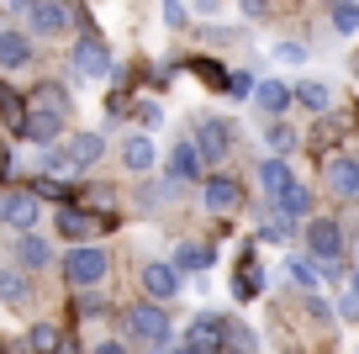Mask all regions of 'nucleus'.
I'll return each instance as SVG.
<instances>
[{
    "label": "nucleus",
    "mask_w": 359,
    "mask_h": 354,
    "mask_svg": "<svg viewBox=\"0 0 359 354\" xmlns=\"http://www.w3.org/2000/svg\"><path fill=\"white\" fill-rule=\"evenodd\" d=\"M206 6H212V0H206Z\"/></svg>",
    "instance_id": "obj_43"
},
{
    "label": "nucleus",
    "mask_w": 359,
    "mask_h": 354,
    "mask_svg": "<svg viewBox=\"0 0 359 354\" xmlns=\"http://www.w3.org/2000/svg\"><path fill=\"white\" fill-rule=\"evenodd\" d=\"M169 354H196V349H191V343H180V349H169Z\"/></svg>",
    "instance_id": "obj_41"
},
{
    "label": "nucleus",
    "mask_w": 359,
    "mask_h": 354,
    "mask_svg": "<svg viewBox=\"0 0 359 354\" xmlns=\"http://www.w3.org/2000/svg\"><path fill=\"white\" fill-rule=\"evenodd\" d=\"M127 333L143 339L148 349H164L169 343V312L158 301H137V307H127Z\"/></svg>",
    "instance_id": "obj_2"
},
{
    "label": "nucleus",
    "mask_w": 359,
    "mask_h": 354,
    "mask_svg": "<svg viewBox=\"0 0 359 354\" xmlns=\"http://www.w3.org/2000/svg\"><path fill=\"white\" fill-rule=\"evenodd\" d=\"M11 6H16V11H27V16H32V6H37V0H11Z\"/></svg>",
    "instance_id": "obj_40"
},
{
    "label": "nucleus",
    "mask_w": 359,
    "mask_h": 354,
    "mask_svg": "<svg viewBox=\"0 0 359 354\" xmlns=\"http://www.w3.org/2000/svg\"><path fill=\"white\" fill-rule=\"evenodd\" d=\"M333 27H338V32H359V6H354V0H333Z\"/></svg>",
    "instance_id": "obj_28"
},
{
    "label": "nucleus",
    "mask_w": 359,
    "mask_h": 354,
    "mask_svg": "<svg viewBox=\"0 0 359 354\" xmlns=\"http://www.w3.org/2000/svg\"><path fill=\"white\" fill-rule=\"evenodd\" d=\"M164 22H169V27L185 22V6H180V0H164Z\"/></svg>",
    "instance_id": "obj_35"
},
{
    "label": "nucleus",
    "mask_w": 359,
    "mask_h": 354,
    "mask_svg": "<svg viewBox=\"0 0 359 354\" xmlns=\"http://www.w3.org/2000/svg\"><path fill=\"white\" fill-rule=\"evenodd\" d=\"M185 343H191L196 354H227V322L201 312V317L191 322V339H185Z\"/></svg>",
    "instance_id": "obj_5"
},
{
    "label": "nucleus",
    "mask_w": 359,
    "mask_h": 354,
    "mask_svg": "<svg viewBox=\"0 0 359 354\" xmlns=\"http://www.w3.org/2000/svg\"><path fill=\"white\" fill-rule=\"evenodd\" d=\"M74 312H79V317H101L106 307H101V296H90V291H85V296H79V307H74Z\"/></svg>",
    "instance_id": "obj_34"
},
{
    "label": "nucleus",
    "mask_w": 359,
    "mask_h": 354,
    "mask_svg": "<svg viewBox=\"0 0 359 354\" xmlns=\"http://www.w3.org/2000/svg\"><path fill=\"white\" fill-rule=\"evenodd\" d=\"M106 222L95 217V211H85V206H58V232H64V238H74V249L85 244L90 232H101Z\"/></svg>",
    "instance_id": "obj_8"
},
{
    "label": "nucleus",
    "mask_w": 359,
    "mask_h": 354,
    "mask_svg": "<svg viewBox=\"0 0 359 354\" xmlns=\"http://www.w3.org/2000/svg\"><path fill=\"white\" fill-rule=\"evenodd\" d=\"M227 354H254V333L243 322H227Z\"/></svg>",
    "instance_id": "obj_30"
},
{
    "label": "nucleus",
    "mask_w": 359,
    "mask_h": 354,
    "mask_svg": "<svg viewBox=\"0 0 359 354\" xmlns=\"http://www.w3.org/2000/svg\"><path fill=\"white\" fill-rule=\"evenodd\" d=\"M280 58H291V64H302V58H306V48H302V43H280Z\"/></svg>",
    "instance_id": "obj_36"
},
{
    "label": "nucleus",
    "mask_w": 359,
    "mask_h": 354,
    "mask_svg": "<svg viewBox=\"0 0 359 354\" xmlns=\"http://www.w3.org/2000/svg\"><path fill=\"white\" fill-rule=\"evenodd\" d=\"M206 206L212 211H238V201H243V185H238L233 175H206Z\"/></svg>",
    "instance_id": "obj_11"
},
{
    "label": "nucleus",
    "mask_w": 359,
    "mask_h": 354,
    "mask_svg": "<svg viewBox=\"0 0 359 354\" xmlns=\"http://www.w3.org/2000/svg\"><path fill=\"white\" fill-rule=\"evenodd\" d=\"M69 22H74V11H69L64 0H37V6H32V27H37L43 37L69 32Z\"/></svg>",
    "instance_id": "obj_9"
},
{
    "label": "nucleus",
    "mask_w": 359,
    "mask_h": 354,
    "mask_svg": "<svg viewBox=\"0 0 359 354\" xmlns=\"http://www.w3.org/2000/svg\"><path fill=\"white\" fill-rule=\"evenodd\" d=\"M169 169H175V180H201V154H196V143H175Z\"/></svg>",
    "instance_id": "obj_20"
},
{
    "label": "nucleus",
    "mask_w": 359,
    "mask_h": 354,
    "mask_svg": "<svg viewBox=\"0 0 359 354\" xmlns=\"http://www.w3.org/2000/svg\"><path fill=\"white\" fill-rule=\"evenodd\" d=\"M275 206H280V217H306V211H312V190L296 180V185L280 190V201H275Z\"/></svg>",
    "instance_id": "obj_21"
},
{
    "label": "nucleus",
    "mask_w": 359,
    "mask_h": 354,
    "mask_svg": "<svg viewBox=\"0 0 359 354\" xmlns=\"http://www.w3.org/2000/svg\"><path fill=\"white\" fill-rule=\"evenodd\" d=\"M101 138H95V133H79V138H69V143H64V164L69 169H85V164H95V159H101Z\"/></svg>",
    "instance_id": "obj_13"
},
{
    "label": "nucleus",
    "mask_w": 359,
    "mask_h": 354,
    "mask_svg": "<svg viewBox=\"0 0 359 354\" xmlns=\"http://www.w3.org/2000/svg\"><path fill=\"white\" fill-rule=\"evenodd\" d=\"M143 291L154 301H169L180 291V270L175 265H164V259H154V265H143Z\"/></svg>",
    "instance_id": "obj_12"
},
{
    "label": "nucleus",
    "mask_w": 359,
    "mask_h": 354,
    "mask_svg": "<svg viewBox=\"0 0 359 354\" xmlns=\"http://www.w3.org/2000/svg\"><path fill=\"white\" fill-rule=\"evenodd\" d=\"M285 270H291V280H296V286H302V291H317V286H323V280H327V270L317 265L312 254H291V259H285Z\"/></svg>",
    "instance_id": "obj_14"
},
{
    "label": "nucleus",
    "mask_w": 359,
    "mask_h": 354,
    "mask_svg": "<svg viewBox=\"0 0 359 354\" xmlns=\"http://www.w3.org/2000/svg\"><path fill=\"white\" fill-rule=\"evenodd\" d=\"M106 270H111V259H106L101 249H90V244H79V249H69V254H64V280H69L74 291L101 286Z\"/></svg>",
    "instance_id": "obj_1"
},
{
    "label": "nucleus",
    "mask_w": 359,
    "mask_h": 354,
    "mask_svg": "<svg viewBox=\"0 0 359 354\" xmlns=\"http://www.w3.org/2000/svg\"><path fill=\"white\" fill-rule=\"evenodd\" d=\"M27 349H32V354H58V349H64V333H58L53 322H32V333H27Z\"/></svg>",
    "instance_id": "obj_22"
},
{
    "label": "nucleus",
    "mask_w": 359,
    "mask_h": 354,
    "mask_svg": "<svg viewBox=\"0 0 359 354\" xmlns=\"http://www.w3.org/2000/svg\"><path fill=\"white\" fill-rule=\"evenodd\" d=\"M306 249H312V259L327 270V280H333L338 259H344V228H338V222H312V228H306Z\"/></svg>",
    "instance_id": "obj_3"
},
{
    "label": "nucleus",
    "mask_w": 359,
    "mask_h": 354,
    "mask_svg": "<svg viewBox=\"0 0 359 354\" xmlns=\"http://www.w3.org/2000/svg\"><path fill=\"white\" fill-rule=\"evenodd\" d=\"M296 100H302L306 111H327V106H333V90L317 85V79H306V85H296Z\"/></svg>",
    "instance_id": "obj_26"
},
{
    "label": "nucleus",
    "mask_w": 359,
    "mask_h": 354,
    "mask_svg": "<svg viewBox=\"0 0 359 354\" xmlns=\"http://www.w3.org/2000/svg\"><path fill=\"white\" fill-rule=\"evenodd\" d=\"M58 354H74V349H69V343H64V349H58Z\"/></svg>",
    "instance_id": "obj_42"
},
{
    "label": "nucleus",
    "mask_w": 359,
    "mask_h": 354,
    "mask_svg": "<svg viewBox=\"0 0 359 354\" xmlns=\"http://www.w3.org/2000/svg\"><path fill=\"white\" fill-rule=\"evenodd\" d=\"M291 143H296V133H291V127H269V148H275V154H285Z\"/></svg>",
    "instance_id": "obj_33"
},
{
    "label": "nucleus",
    "mask_w": 359,
    "mask_h": 354,
    "mask_svg": "<svg viewBox=\"0 0 359 354\" xmlns=\"http://www.w3.org/2000/svg\"><path fill=\"white\" fill-rule=\"evenodd\" d=\"M323 175H327V185H333L338 196H359V164L348 154H327Z\"/></svg>",
    "instance_id": "obj_10"
},
{
    "label": "nucleus",
    "mask_w": 359,
    "mask_h": 354,
    "mask_svg": "<svg viewBox=\"0 0 359 354\" xmlns=\"http://www.w3.org/2000/svg\"><path fill=\"white\" fill-rule=\"evenodd\" d=\"M32 111H48V117H69V90H64V85H37V90H32Z\"/></svg>",
    "instance_id": "obj_18"
},
{
    "label": "nucleus",
    "mask_w": 359,
    "mask_h": 354,
    "mask_svg": "<svg viewBox=\"0 0 359 354\" xmlns=\"http://www.w3.org/2000/svg\"><path fill=\"white\" fill-rule=\"evenodd\" d=\"M254 100H259V106H264V111H269V117H280V111H285V106H291V90H285V85H280V79H264V85H259V90H254Z\"/></svg>",
    "instance_id": "obj_23"
},
{
    "label": "nucleus",
    "mask_w": 359,
    "mask_h": 354,
    "mask_svg": "<svg viewBox=\"0 0 359 354\" xmlns=\"http://www.w3.org/2000/svg\"><path fill=\"white\" fill-rule=\"evenodd\" d=\"M0 222L6 228H37V196L32 190H0Z\"/></svg>",
    "instance_id": "obj_4"
},
{
    "label": "nucleus",
    "mask_w": 359,
    "mask_h": 354,
    "mask_svg": "<svg viewBox=\"0 0 359 354\" xmlns=\"http://www.w3.org/2000/svg\"><path fill=\"white\" fill-rule=\"evenodd\" d=\"M32 64V43L22 32H0V69H27Z\"/></svg>",
    "instance_id": "obj_15"
},
{
    "label": "nucleus",
    "mask_w": 359,
    "mask_h": 354,
    "mask_svg": "<svg viewBox=\"0 0 359 354\" xmlns=\"http://www.w3.org/2000/svg\"><path fill=\"white\" fill-rule=\"evenodd\" d=\"M16 259H22L27 270H43L48 259H53V249H48L37 232H22V238H16Z\"/></svg>",
    "instance_id": "obj_19"
},
{
    "label": "nucleus",
    "mask_w": 359,
    "mask_h": 354,
    "mask_svg": "<svg viewBox=\"0 0 359 354\" xmlns=\"http://www.w3.org/2000/svg\"><path fill=\"white\" fill-rule=\"evenodd\" d=\"M227 138H233V133H227V122H217V117L196 122V154H201V164H217V159H222L227 148H233Z\"/></svg>",
    "instance_id": "obj_7"
},
{
    "label": "nucleus",
    "mask_w": 359,
    "mask_h": 354,
    "mask_svg": "<svg viewBox=\"0 0 359 354\" xmlns=\"http://www.w3.org/2000/svg\"><path fill=\"white\" fill-rule=\"evenodd\" d=\"M58 127H64V117H48V111H32V106H27V127H22V138H32V143H53Z\"/></svg>",
    "instance_id": "obj_17"
},
{
    "label": "nucleus",
    "mask_w": 359,
    "mask_h": 354,
    "mask_svg": "<svg viewBox=\"0 0 359 354\" xmlns=\"http://www.w3.org/2000/svg\"><path fill=\"white\" fill-rule=\"evenodd\" d=\"M0 122H11L16 133H22V127H27V100L16 96L11 85H0Z\"/></svg>",
    "instance_id": "obj_24"
},
{
    "label": "nucleus",
    "mask_w": 359,
    "mask_h": 354,
    "mask_svg": "<svg viewBox=\"0 0 359 354\" xmlns=\"http://www.w3.org/2000/svg\"><path fill=\"white\" fill-rule=\"evenodd\" d=\"M243 6V16H264V0H238Z\"/></svg>",
    "instance_id": "obj_38"
},
{
    "label": "nucleus",
    "mask_w": 359,
    "mask_h": 354,
    "mask_svg": "<svg viewBox=\"0 0 359 354\" xmlns=\"http://www.w3.org/2000/svg\"><path fill=\"white\" fill-rule=\"evenodd\" d=\"M74 69L85 79H106V74H111V53H106L101 37H79V43H74Z\"/></svg>",
    "instance_id": "obj_6"
},
{
    "label": "nucleus",
    "mask_w": 359,
    "mask_h": 354,
    "mask_svg": "<svg viewBox=\"0 0 359 354\" xmlns=\"http://www.w3.org/2000/svg\"><path fill=\"white\" fill-rule=\"evenodd\" d=\"M122 159H127V169H137V175H143V169H154V143H148V138H127V148H122Z\"/></svg>",
    "instance_id": "obj_25"
},
{
    "label": "nucleus",
    "mask_w": 359,
    "mask_h": 354,
    "mask_svg": "<svg viewBox=\"0 0 359 354\" xmlns=\"http://www.w3.org/2000/svg\"><path fill=\"white\" fill-rule=\"evenodd\" d=\"M95 354H127V349H122V343H101Z\"/></svg>",
    "instance_id": "obj_39"
},
{
    "label": "nucleus",
    "mask_w": 359,
    "mask_h": 354,
    "mask_svg": "<svg viewBox=\"0 0 359 354\" xmlns=\"http://www.w3.org/2000/svg\"><path fill=\"white\" fill-rule=\"evenodd\" d=\"M259 232H264V238H275V244H280L285 232H291V217H264V228H259Z\"/></svg>",
    "instance_id": "obj_32"
},
{
    "label": "nucleus",
    "mask_w": 359,
    "mask_h": 354,
    "mask_svg": "<svg viewBox=\"0 0 359 354\" xmlns=\"http://www.w3.org/2000/svg\"><path fill=\"white\" fill-rule=\"evenodd\" d=\"M344 317H359V291H344Z\"/></svg>",
    "instance_id": "obj_37"
},
{
    "label": "nucleus",
    "mask_w": 359,
    "mask_h": 354,
    "mask_svg": "<svg viewBox=\"0 0 359 354\" xmlns=\"http://www.w3.org/2000/svg\"><path fill=\"white\" fill-rule=\"evenodd\" d=\"M233 291H238V296H259V291H264V275H259V265H254V259H243V265H238Z\"/></svg>",
    "instance_id": "obj_27"
},
{
    "label": "nucleus",
    "mask_w": 359,
    "mask_h": 354,
    "mask_svg": "<svg viewBox=\"0 0 359 354\" xmlns=\"http://www.w3.org/2000/svg\"><path fill=\"white\" fill-rule=\"evenodd\" d=\"M0 296H11V301H27V280H22V275H0Z\"/></svg>",
    "instance_id": "obj_31"
},
{
    "label": "nucleus",
    "mask_w": 359,
    "mask_h": 354,
    "mask_svg": "<svg viewBox=\"0 0 359 354\" xmlns=\"http://www.w3.org/2000/svg\"><path fill=\"white\" fill-rule=\"evenodd\" d=\"M206 259H212V254H206V249H196V244H180V249H175V259H169V265H175V270H201Z\"/></svg>",
    "instance_id": "obj_29"
},
{
    "label": "nucleus",
    "mask_w": 359,
    "mask_h": 354,
    "mask_svg": "<svg viewBox=\"0 0 359 354\" xmlns=\"http://www.w3.org/2000/svg\"><path fill=\"white\" fill-rule=\"evenodd\" d=\"M259 185H264L269 196L280 201V190L296 185V175H291V164H285V159H264V164H259Z\"/></svg>",
    "instance_id": "obj_16"
}]
</instances>
